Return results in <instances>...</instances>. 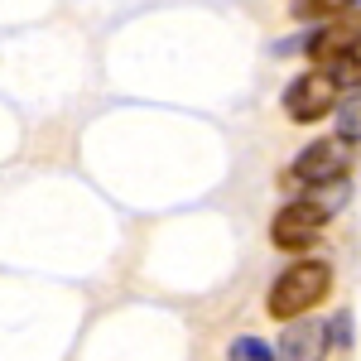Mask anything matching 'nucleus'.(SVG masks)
Masks as SVG:
<instances>
[{
  "instance_id": "1",
  "label": "nucleus",
  "mask_w": 361,
  "mask_h": 361,
  "mask_svg": "<svg viewBox=\"0 0 361 361\" xmlns=\"http://www.w3.org/2000/svg\"><path fill=\"white\" fill-rule=\"evenodd\" d=\"M328 294H333V265H328V260H294V265L270 284L265 313H270L275 323H289V318H304L308 308H318Z\"/></svg>"
},
{
  "instance_id": "2",
  "label": "nucleus",
  "mask_w": 361,
  "mask_h": 361,
  "mask_svg": "<svg viewBox=\"0 0 361 361\" xmlns=\"http://www.w3.org/2000/svg\"><path fill=\"white\" fill-rule=\"evenodd\" d=\"M337 97H342V87L328 68H313L304 78H294V82L284 87V116L294 121V126H313V121H323V116H333Z\"/></svg>"
},
{
  "instance_id": "3",
  "label": "nucleus",
  "mask_w": 361,
  "mask_h": 361,
  "mask_svg": "<svg viewBox=\"0 0 361 361\" xmlns=\"http://www.w3.org/2000/svg\"><path fill=\"white\" fill-rule=\"evenodd\" d=\"M352 169V149L347 140H313L304 154L294 159V169L284 173V183H299V188H328V183H342Z\"/></svg>"
},
{
  "instance_id": "4",
  "label": "nucleus",
  "mask_w": 361,
  "mask_h": 361,
  "mask_svg": "<svg viewBox=\"0 0 361 361\" xmlns=\"http://www.w3.org/2000/svg\"><path fill=\"white\" fill-rule=\"evenodd\" d=\"M323 226H328V207L299 197V202H289L275 222H270V241H275L279 250H308L323 236Z\"/></svg>"
},
{
  "instance_id": "5",
  "label": "nucleus",
  "mask_w": 361,
  "mask_h": 361,
  "mask_svg": "<svg viewBox=\"0 0 361 361\" xmlns=\"http://www.w3.org/2000/svg\"><path fill=\"white\" fill-rule=\"evenodd\" d=\"M333 342H328V328L323 323H308V318H289V333H284V347L279 357L284 361H323Z\"/></svg>"
},
{
  "instance_id": "6",
  "label": "nucleus",
  "mask_w": 361,
  "mask_h": 361,
  "mask_svg": "<svg viewBox=\"0 0 361 361\" xmlns=\"http://www.w3.org/2000/svg\"><path fill=\"white\" fill-rule=\"evenodd\" d=\"M357 34H361V29L352 25V20H347V25H328L323 34H318V39H308V58L328 68V63H333V58L342 54V49H347V44H352Z\"/></svg>"
},
{
  "instance_id": "7",
  "label": "nucleus",
  "mask_w": 361,
  "mask_h": 361,
  "mask_svg": "<svg viewBox=\"0 0 361 361\" xmlns=\"http://www.w3.org/2000/svg\"><path fill=\"white\" fill-rule=\"evenodd\" d=\"M337 140L347 145H361V87H347V97H337Z\"/></svg>"
},
{
  "instance_id": "8",
  "label": "nucleus",
  "mask_w": 361,
  "mask_h": 361,
  "mask_svg": "<svg viewBox=\"0 0 361 361\" xmlns=\"http://www.w3.org/2000/svg\"><path fill=\"white\" fill-rule=\"evenodd\" d=\"M328 73L337 78V87H361V34L328 63Z\"/></svg>"
},
{
  "instance_id": "9",
  "label": "nucleus",
  "mask_w": 361,
  "mask_h": 361,
  "mask_svg": "<svg viewBox=\"0 0 361 361\" xmlns=\"http://www.w3.org/2000/svg\"><path fill=\"white\" fill-rule=\"evenodd\" d=\"M357 0H294V20H333V15H347Z\"/></svg>"
},
{
  "instance_id": "10",
  "label": "nucleus",
  "mask_w": 361,
  "mask_h": 361,
  "mask_svg": "<svg viewBox=\"0 0 361 361\" xmlns=\"http://www.w3.org/2000/svg\"><path fill=\"white\" fill-rule=\"evenodd\" d=\"M226 361H275V352L260 342V337H236L226 347Z\"/></svg>"
},
{
  "instance_id": "11",
  "label": "nucleus",
  "mask_w": 361,
  "mask_h": 361,
  "mask_svg": "<svg viewBox=\"0 0 361 361\" xmlns=\"http://www.w3.org/2000/svg\"><path fill=\"white\" fill-rule=\"evenodd\" d=\"M328 342H352V313H337L328 323Z\"/></svg>"
}]
</instances>
